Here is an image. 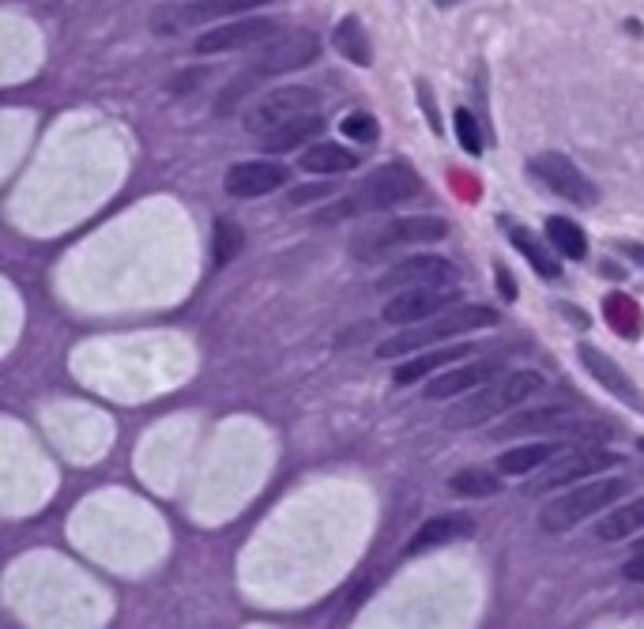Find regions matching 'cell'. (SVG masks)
I'll return each mask as SVG.
<instances>
[{"label": "cell", "mask_w": 644, "mask_h": 629, "mask_svg": "<svg viewBox=\"0 0 644 629\" xmlns=\"http://www.w3.org/2000/svg\"><path fill=\"white\" fill-rule=\"evenodd\" d=\"M321 132H324V117L313 110V113H302V117L287 121V125H279V129H272L268 136H260V147H264L268 155H287V151L302 147L306 140H317Z\"/></svg>", "instance_id": "cell-19"}, {"label": "cell", "mask_w": 644, "mask_h": 629, "mask_svg": "<svg viewBox=\"0 0 644 629\" xmlns=\"http://www.w3.org/2000/svg\"><path fill=\"white\" fill-rule=\"evenodd\" d=\"M437 8H452V4H460V0H434Z\"/></svg>", "instance_id": "cell-36"}, {"label": "cell", "mask_w": 644, "mask_h": 629, "mask_svg": "<svg viewBox=\"0 0 644 629\" xmlns=\"http://www.w3.org/2000/svg\"><path fill=\"white\" fill-rule=\"evenodd\" d=\"M528 170L547 185L550 193L562 196V200H573V204H580V208H596L599 204L596 181L588 178L577 162L558 155V151H543V155H535V159L528 162Z\"/></svg>", "instance_id": "cell-8"}, {"label": "cell", "mask_w": 644, "mask_h": 629, "mask_svg": "<svg viewBox=\"0 0 644 629\" xmlns=\"http://www.w3.org/2000/svg\"><path fill=\"white\" fill-rule=\"evenodd\" d=\"M622 573H626V581H637V584H644V550H637V554H633V558H629V562H626V569H622Z\"/></svg>", "instance_id": "cell-31"}, {"label": "cell", "mask_w": 644, "mask_h": 629, "mask_svg": "<svg viewBox=\"0 0 644 629\" xmlns=\"http://www.w3.org/2000/svg\"><path fill=\"white\" fill-rule=\"evenodd\" d=\"M471 535H475V520L464 517V513H445V517L426 520L419 532L411 535L407 554H422V550L449 547V543H460V539H471Z\"/></svg>", "instance_id": "cell-18"}, {"label": "cell", "mask_w": 644, "mask_h": 629, "mask_svg": "<svg viewBox=\"0 0 644 629\" xmlns=\"http://www.w3.org/2000/svg\"><path fill=\"white\" fill-rule=\"evenodd\" d=\"M562 449H565V441H528V445H516V449L501 452L494 468H498L501 475H532V471H539L543 464H550Z\"/></svg>", "instance_id": "cell-21"}, {"label": "cell", "mask_w": 644, "mask_h": 629, "mask_svg": "<svg viewBox=\"0 0 644 629\" xmlns=\"http://www.w3.org/2000/svg\"><path fill=\"white\" fill-rule=\"evenodd\" d=\"M622 464V456L618 452H607V449H573L565 452L562 460H554V464H543L535 479L524 483V494L528 498H547L554 490H565V486H577L584 479H592L599 471H611Z\"/></svg>", "instance_id": "cell-7"}, {"label": "cell", "mask_w": 644, "mask_h": 629, "mask_svg": "<svg viewBox=\"0 0 644 629\" xmlns=\"http://www.w3.org/2000/svg\"><path fill=\"white\" fill-rule=\"evenodd\" d=\"M268 0H200V4H185L178 8V27H189V23H204V19L215 16H242V12H253Z\"/></svg>", "instance_id": "cell-25"}, {"label": "cell", "mask_w": 644, "mask_h": 629, "mask_svg": "<svg viewBox=\"0 0 644 629\" xmlns=\"http://www.w3.org/2000/svg\"><path fill=\"white\" fill-rule=\"evenodd\" d=\"M309 196H328V189H298L290 196V204H309Z\"/></svg>", "instance_id": "cell-35"}, {"label": "cell", "mask_w": 644, "mask_h": 629, "mask_svg": "<svg viewBox=\"0 0 644 629\" xmlns=\"http://www.w3.org/2000/svg\"><path fill=\"white\" fill-rule=\"evenodd\" d=\"M449 490L452 494H460V498H494V494L501 490V479L494 475V471L464 468L449 479Z\"/></svg>", "instance_id": "cell-27"}, {"label": "cell", "mask_w": 644, "mask_h": 629, "mask_svg": "<svg viewBox=\"0 0 644 629\" xmlns=\"http://www.w3.org/2000/svg\"><path fill=\"white\" fill-rule=\"evenodd\" d=\"M471 351H479V347H471V343H452V347H437V351H419V355H411L407 362L396 366L392 381L400 388L415 385V381H430L441 366H456V362H464Z\"/></svg>", "instance_id": "cell-17"}, {"label": "cell", "mask_w": 644, "mask_h": 629, "mask_svg": "<svg viewBox=\"0 0 644 629\" xmlns=\"http://www.w3.org/2000/svg\"><path fill=\"white\" fill-rule=\"evenodd\" d=\"M543 388H547V377H543V373H535V370L498 373L494 381L479 385L475 396H467L460 407H452L445 426H449V430H471V426H483V422H490L494 415H505V411L520 407L524 400H532L535 392H543Z\"/></svg>", "instance_id": "cell-1"}, {"label": "cell", "mask_w": 644, "mask_h": 629, "mask_svg": "<svg viewBox=\"0 0 644 629\" xmlns=\"http://www.w3.org/2000/svg\"><path fill=\"white\" fill-rule=\"evenodd\" d=\"M355 166H358L355 151H347L343 144H332V140H321V144H313L302 151V170H309V174L332 178V174H347V170H355Z\"/></svg>", "instance_id": "cell-22"}, {"label": "cell", "mask_w": 644, "mask_h": 629, "mask_svg": "<svg viewBox=\"0 0 644 629\" xmlns=\"http://www.w3.org/2000/svg\"><path fill=\"white\" fill-rule=\"evenodd\" d=\"M501 226H505V238H509V245H513L516 253L528 260V264H532V268L543 275V279H558V275H562V264L554 260V253L543 245V238H539V234H532L528 226H520V223H501Z\"/></svg>", "instance_id": "cell-20"}, {"label": "cell", "mask_w": 644, "mask_h": 629, "mask_svg": "<svg viewBox=\"0 0 644 629\" xmlns=\"http://www.w3.org/2000/svg\"><path fill=\"white\" fill-rule=\"evenodd\" d=\"M449 234V223L437 219V215H411V219H392V223H381L373 230H362L351 238V253H355L362 264L370 260L388 257L392 249H403V245H430L441 242Z\"/></svg>", "instance_id": "cell-5"}, {"label": "cell", "mask_w": 644, "mask_h": 629, "mask_svg": "<svg viewBox=\"0 0 644 629\" xmlns=\"http://www.w3.org/2000/svg\"><path fill=\"white\" fill-rule=\"evenodd\" d=\"M577 355H580V366L592 373L599 385L611 392L614 400H622V404L633 407L637 415H644V392L633 385V381H629L626 370H622V366H618L611 355H603V351H599V347H592V343H584Z\"/></svg>", "instance_id": "cell-15"}, {"label": "cell", "mask_w": 644, "mask_h": 629, "mask_svg": "<svg viewBox=\"0 0 644 629\" xmlns=\"http://www.w3.org/2000/svg\"><path fill=\"white\" fill-rule=\"evenodd\" d=\"M456 264L434 253H422V257H407L400 264H392L381 279H377V291H407V287H456Z\"/></svg>", "instance_id": "cell-11"}, {"label": "cell", "mask_w": 644, "mask_h": 629, "mask_svg": "<svg viewBox=\"0 0 644 629\" xmlns=\"http://www.w3.org/2000/svg\"><path fill=\"white\" fill-rule=\"evenodd\" d=\"M242 245H245V234H242V226L234 223V219H219L215 223V242H211V257H215V264L219 268H226L230 260L242 253Z\"/></svg>", "instance_id": "cell-28"}, {"label": "cell", "mask_w": 644, "mask_h": 629, "mask_svg": "<svg viewBox=\"0 0 644 629\" xmlns=\"http://www.w3.org/2000/svg\"><path fill=\"white\" fill-rule=\"evenodd\" d=\"M498 373H505V362L501 358H483V362H467V366H452L449 373H437L426 385V400H452L460 392H471V388L494 381Z\"/></svg>", "instance_id": "cell-16"}, {"label": "cell", "mask_w": 644, "mask_h": 629, "mask_svg": "<svg viewBox=\"0 0 644 629\" xmlns=\"http://www.w3.org/2000/svg\"><path fill=\"white\" fill-rule=\"evenodd\" d=\"M332 46L351 61V65H373V53H370V38L362 31V23L355 16H343L336 23V31H332Z\"/></svg>", "instance_id": "cell-24"}, {"label": "cell", "mask_w": 644, "mask_h": 629, "mask_svg": "<svg viewBox=\"0 0 644 629\" xmlns=\"http://www.w3.org/2000/svg\"><path fill=\"white\" fill-rule=\"evenodd\" d=\"M419 98L426 102V117H430V125H434V132H441V121H437V110H434V95H430V83L419 80Z\"/></svg>", "instance_id": "cell-32"}, {"label": "cell", "mask_w": 644, "mask_h": 629, "mask_svg": "<svg viewBox=\"0 0 644 629\" xmlns=\"http://www.w3.org/2000/svg\"><path fill=\"white\" fill-rule=\"evenodd\" d=\"M317 57H321V38L313 31H294V34H287V38H279L260 61H253V65L245 68V76H238V83H234L230 95H226V106H230L238 95H245V91H253L257 83L275 80V76H283V72H298V68L313 65Z\"/></svg>", "instance_id": "cell-6"}, {"label": "cell", "mask_w": 644, "mask_h": 629, "mask_svg": "<svg viewBox=\"0 0 644 629\" xmlns=\"http://www.w3.org/2000/svg\"><path fill=\"white\" fill-rule=\"evenodd\" d=\"M317 106H321V95L313 87H275V91H268L253 110L245 113V129L253 132V136H268L272 129L287 125L294 117L313 113Z\"/></svg>", "instance_id": "cell-9"}, {"label": "cell", "mask_w": 644, "mask_h": 629, "mask_svg": "<svg viewBox=\"0 0 644 629\" xmlns=\"http://www.w3.org/2000/svg\"><path fill=\"white\" fill-rule=\"evenodd\" d=\"M422 196V178L407 166V162H385L370 170L366 178L358 181L355 189L347 193V200L339 208L328 211V219H343V215H370V211H388L396 204H407Z\"/></svg>", "instance_id": "cell-4"}, {"label": "cell", "mask_w": 644, "mask_h": 629, "mask_svg": "<svg viewBox=\"0 0 644 629\" xmlns=\"http://www.w3.org/2000/svg\"><path fill=\"white\" fill-rule=\"evenodd\" d=\"M290 181V170L283 162L272 159H253V162H238L230 166L223 178V189L238 200H257V196H268L275 189H283Z\"/></svg>", "instance_id": "cell-14"}, {"label": "cell", "mask_w": 644, "mask_h": 629, "mask_svg": "<svg viewBox=\"0 0 644 629\" xmlns=\"http://www.w3.org/2000/svg\"><path fill=\"white\" fill-rule=\"evenodd\" d=\"M633 490L629 479L622 475H611V479H596V483H584V486H565L558 498L543 501L539 509V528L550 535H565L573 532L580 520L596 517L603 509H611L614 501H622Z\"/></svg>", "instance_id": "cell-3"}, {"label": "cell", "mask_w": 644, "mask_h": 629, "mask_svg": "<svg viewBox=\"0 0 644 629\" xmlns=\"http://www.w3.org/2000/svg\"><path fill=\"white\" fill-rule=\"evenodd\" d=\"M498 283H501V294L513 302V298H516V279H509V272H505L501 264H498Z\"/></svg>", "instance_id": "cell-34"}, {"label": "cell", "mask_w": 644, "mask_h": 629, "mask_svg": "<svg viewBox=\"0 0 644 629\" xmlns=\"http://www.w3.org/2000/svg\"><path fill=\"white\" fill-rule=\"evenodd\" d=\"M637 550H644V539H641V543H637Z\"/></svg>", "instance_id": "cell-37"}, {"label": "cell", "mask_w": 644, "mask_h": 629, "mask_svg": "<svg viewBox=\"0 0 644 629\" xmlns=\"http://www.w3.org/2000/svg\"><path fill=\"white\" fill-rule=\"evenodd\" d=\"M452 125H456V136H460V144H464L467 155H483V129H479V121H475V113L471 110H456L452 113Z\"/></svg>", "instance_id": "cell-30"}, {"label": "cell", "mask_w": 644, "mask_h": 629, "mask_svg": "<svg viewBox=\"0 0 644 629\" xmlns=\"http://www.w3.org/2000/svg\"><path fill=\"white\" fill-rule=\"evenodd\" d=\"M633 532H644V498L614 505L611 513L599 520V528H596V535H599V539H607V543L629 539Z\"/></svg>", "instance_id": "cell-23"}, {"label": "cell", "mask_w": 644, "mask_h": 629, "mask_svg": "<svg viewBox=\"0 0 644 629\" xmlns=\"http://www.w3.org/2000/svg\"><path fill=\"white\" fill-rule=\"evenodd\" d=\"M339 132L362 147H373L377 140H381V125H377V117H373V113H362V110L347 113V117H343V125H339Z\"/></svg>", "instance_id": "cell-29"}, {"label": "cell", "mask_w": 644, "mask_h": 629, "mask_svg": "<svg viewBox=\"0 0 644 629\" xmlns=\"http://www.w3.org/2000/svg\"><path fill=\"white\" fill-rule=\"evenodd\" d=\"M547 238L565 260H584V253H588V238H584V230H580L573 219H565V215H550Z\"/></svg>", "instance_id": "cell-26"}, {"label": "cell", "mask_w": 644, "mask_h": 629, "mask_svg": "<svg viewBox=\"0 0 644 629\" xmlns=\"http://www.w3.org/2000/svg\"><path fill=\"white\" fill-rule=\"evenodd\" d=\"M498 324V313L490 306H452L445 313H437L430 321L407 324L403 332L388 336L381 347H377V358H403V355H419V351H430L434 343H445V339H456L464 332H475V328H490Z\"/></svg>", "instance_id": "cell-2"}, {"label": "cell", "mask_w": 644, "mask_h": 629, "mask_svg": "<svg viewBox=\"0 0 644 629\" xmlns=\"http://www.w3.org/2000/svg\"><path fill=\"white\" fill-rule=\"evenodd\" d=\"M614 249H618L622 257L637 260V264H641V268H644V245H641V242H618V245H614Z\"/></svg>", "instance_id": "cell-33"}, {"label": "cell", "mask_w": 644, "mask_h": 629, "mask_svg": "<svg viewBox=\"0 0 644 629\" xmlns=\"http://www.w3.org/2000/svg\"><path fill=\"white\" fill-rule=\"evenodd\" d=\"M565 437V434H599V426H580L577 411L569 407H532V411H516L513 419H505L501 426H494L498 441L509 437Z\"/></svg>", "instance_id": "cell-10"}, {"label": "cell", "mask_w": 644, "mask_h": 629, "mask_svg": "<svg viewBox=\"0 0 644 629\" xmlns=\"http://www.w3.org/2000/svg\"><path fill=\"white\" fill-rule=\"evenodd\" d=\"M279 34V23L275 19H226L223 27H211L208 34H200L196 42V53H234V49H253L260 42H268Z\"/></svg>", "instance_id": "cell-13"}, {"label": "cell", "mask_w": 644, "mask_h": 629, "mask_svg": "<svg viewBox=\"0 0 644 629\" xmlns=\"http://www.w3.org/2000/svg\"><path fill=\"white\" fill-rule=\"evenodd\" d=\"M452 306H460V291L456 287H407V291L388 298L381 317L388 324H419Z\"/></svg>", "instance_id": "cell-12"}]
</instances>
